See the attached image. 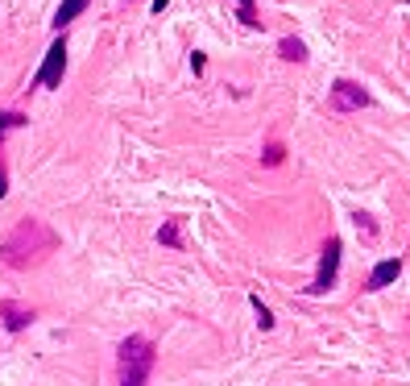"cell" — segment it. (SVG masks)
<instances>
[{
    "label": "cell",
    "instance_id": "6da1fadb",
    "mask_svg": "<svg viewBox=\"0 0 410 386\" xmlns=\"http://www.w3.org/2000/svg\"><path fill=\"white\" fill-rule=\"evenodd\" d=\"M50 249H54V233H50L42 220L25 217L21 224H17V229L0 241V262L13 266V270H25V266L42 262Z\"/></svg>",
    "mask_w": 410,
    "mask_h": 386
},
{
    "label": "cell",
    "instance_id": "7a4b0ae2",
    "mask_svg": "<svg viewBox=\"0 0 410 386\" xmlns=\"http://www.w3.org/2000/svg\"><path fill=\"white\" fill-rule=\"evenodd\" d=\"M158 362L153 345L145 337H124L121 340V386H145L149 370Z\"/></svg>",
    "mask_w": 410,
    "mask_h": 386
},
{
    "label": "cell",
    "instance_id": "3957f363",
    "mask_svg": "<svg viewBox=\"0 0 410 386\" xmlns=\"http://www.w3.org/2000/svg\"><path fill=\"white\" fill-rule=\"evenodd\" d=\"M365 104H369V92H365L361 83H352V79H336L332 83V96H328L332 113H361Z\"/></svg>",
    "mask_w": 410,
    "mask_h": 386
},
{
    "label": "cell",
    "instance_id": "277c9868",
    "mask_svg": "<svg viewBox=\"0 0 410 386\" xmlns=\"http://www.w3.org/2000/svg\"><path fill=\"white\" fill-rule=\"evenodd\" d=\"M63 71H67V42L58 38V42L46 50L38 75H33V88H58V83H63Z\"/></svg>",
    "mask_w": 410,
    "mask_h": 386
},
{
    "label": "cell",
    "instance_id": "5b68a950",
    "mask_svg": "<svg viewBox=\"0 0 410 386\" xmlns=\"http://www.w3.org/2000/svg\"><path fill=\"white\" fill-rule=\"evenodd\" d=\"M336 270H340V241L332 237V241L323 245V258H319V274L311 278L307 295H323V291H332V283H336Z\"/></svg>",
    "mask_w": 410,
    "mask_h": 386
},
{
    "label": "cell",
    "instance_id": "8992f818",
    "mask_svg": "<svg viewBox=\"0 0 410 386\" xmlns=\"http://www.w3.org/2000/svg\"><path fill=\"white\" fill-rule=\"evenodd\" d=\"M398 274H402V262H398V258H386V262H377V266H373V274H369V291L389 287Z\"/></svg>",
    "mask_w": 410,
    "mask_h": 386
},
{
    "label": "cell",
    "instance_id": "52a82bcc",
    "mask_svg": "<svg viewBox=\"0 0 410 386\" xmlns=\"http://www.w3.org/2000/svg\"><path fill=\"white\" fill-rule=\"evenodd\" d=\"M0 315H4V328H9V333H21V328H29V320H33V312L21 308V303H0Z\"/></svg>",
    "mask_w": 410,
    "mask_h": 386
},
{
    "label": "cell",
    "instance_id": "ba28073f",
    "mask_svg": "<svg viewBox=\"0 0 410 386\" xmlns=\"http://www.w3.org/2000/svg\"><path fill=\"white\" fill-rule=\"evenodd\" d=\"M87 4H92V0H63V9L54 13V25L63 29V25H67V21H75V17H79V13H83Z\"/></svg>",
    "mask_w": 410,
    "mask_h": 386
},
{
    "label": "cell",
    "instance_id": "9c48e42d",
    "mask_svg": "<svg viewBox=\"0 0 410 386\" xmlns=\"http://www.w3.org/2000/svg\"><path fill=\"white\" fill-rule=\"evenodd\" d=\"M282 58H290V63H307V46L298 42V38H282Z\"/></svg>",
    "mask_w": 410,
    "mask_h": 386
},
{
    "label": "cell",
    "instance_id": "30bf717a",
    "mask_svg": "<svg viewBox=\"0 0 410 386\" xmlns=\"http://www.w3.org/2000/svg\"><path fill=\"white\" fill-rule=\"evenodd\" d=\"M158 241H162V245H178V220H166V224L158 229Z\"/></svg>",
    "mask_w": 410,
    "mask_h": 386
},
{
    "label": "cell",
    "instance_id": "8fae6325",
    "mask_svg": "<svg viewBox=\"0 0 410 386\" xmlns=\"http://www.w3.org/2000/svg\"><path fill=\"white\" fill-rule=\"evenodd\" d=\"M17 125H25L21 113H0V142H4V133H9V129H17Z\"/></svg>",
    "mask_w": 410,
    "mask_h": 386
},
{
    "label": "cell",
    "instance_id": "7c38bea8",
    "mask_svg": "<svg viewBox=\"0 0 410 386\" xmlns=\"http://www.w3.org/2000/svg\"><path fill=\"white\" fill-rule=\"evenodd\" d=\"M253 312H257V324H261V328H274V315H269V308L257 299V295H253Z\"/></svg>",
    "mask_w": 410,
    "mask_h": 386
},
{
    "label": "cell",
    "instance_id": "4fadbf2b",
    "mask_svg": "<svg viewBox=\"0 0 410 386\" xmlns=\"http://www.w3.org/2000/svg\"><path fill=\"white\" fill-rule=\"evenodd\" d=\"M237 4H241V21H244V25H261V21H257V9H253V0H237Z\"/></svg>",
    "mask_w": 410,
    "mask_h": 386
},
{
    "label": "cell",
    "instance_id": "5bb4252c",
    "mask_svg": "<svg viewBox=\"0 0 410 386\" xmlns=\"http://www.w3.org/2000/svg\"><path fill=\"white\" fill-rule=\"evenodd\" d=\"M266 162H269V167H274V162H282V150H278V145H269V150H266Z\"/></svg>",
    "mask_w": 410,
    "mask_h": 386
},
{
    "label": "cell",
    "instance_id": "9a60e30c",
    "mask_svg": "<svg viewBox=\"0 0 410 386\" xmlns=\"http://www.w3.org/2000/svg\"><path fill=\"white\" fill-rule=\"evenodd\" d=\"M170 0H153V13H162V9H166Z\"/></svg>",
    "mask_w": 410,
    "mask_h": 386
},
{
    "label": "cell",
    "instance_id": "2e32d148",
    "mask_svg": "<svg viewBox=\"0 0 410 386\" xmlns=\"http://www.w3.org/2000/svg\"><path fill=\"white\" fill-rule=\"evenodd\" d=\"M0 199H4V170H0Z\"/></svg>",
    "mask_w": 410,
    "mask_h": 386
}]
</instances>
